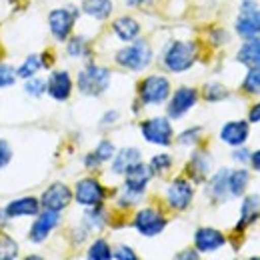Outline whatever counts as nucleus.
I'll use <instances>...</instances> for the list:
<instances>
[{
    "label": "nucleus",
    "mask_w": 260,
    "mask_h": 260,
    "mask_svg": "<svg viewBox=\"0 0 260 260\" xmlns=\"http://www.w3.org/2000/svg\"><path fill=\"white\" fill-rule=\"evenodd\" d=\"M116 62L126 70L140 72L152 62V46L148 44V40L136 38V40L128 42V46H124L116 52Z\"/></svg>",
    "instance_id": "nucleus-2"
},
{
    "label": "nucleus",
    "mask_w": 260,
    "mask_h": 260,
    "mask_svg": "<svg viewBox=\"0 0 260 260\" xmlns=\"http://www.w3.org/2000/svg\"><path fill=\"white\" fill-rule=\"evenodd\" d=\"M236 60L240 64L254 68L260 66V36H252V38H244L242 46L236 52Z\"/></svg>",
    "instance_id": "nucleus-18"
},
{
    "label": "nucleus",
    "mask_w": 260,
    "mask_h": 260,
    "mask_svg": "<svg viewBox=\"0 0 260 260\" xmlns=\"http://www.w3.org/2000/svg\"><path fill=\"white\" fill-rule=\"evenodd\" d=\"M78 18V10H74V6H66V8H56L48 14V28L52 36L58 42L68 40V36L74 28V22Z\"/></svg>",
    "instance_id": "nucleus-5"
},
{
    "label": "nucleus",
    "mask_w": 260,
    "mask_h": 260,
    "mask_svg": "<svg viewBox=\"0 0 260 260\" xmlns=\"http://www.w3.org/2000/svg\"><path fill=\"white\" fill-rule=\"evenodd\" d=\"M138 162H140V150L138 148H122L112 160V172L114 174H126L130 168Z\"/></svg>",
    "instance_id": "nucleus-22"
},
{
    "label": "nucleus",
    "mask_w": 260,
    "mask_h": 260,
    "mask_svg": "<svg viewBox=\"0 0 260 260\" xmlns=\"http://www.w3.org/2000/svg\"><path fill=\"white\" fill-rule=\"evenodd\" d=\"M260 216V194H250L244 198L242 208H240V222L238 230L250 226L252 222H256Z\"/></svg>",
    "instance_id": "nucleus-21"
},
{
    "label": "nucleus",
    "mask_w": 260,
    "mask_h": 260,
    "mask_svg": "<svg viewBox=\"0 0 260 260\" xmlns=\"http://www.w3.org/2000/svg\"><path fill=\"white\" fill-rule=\"evenodd\" d=\"M224 242V234L216 228H198L194 234V246L198 252H214Z\"/></svg>",
    "instance_id": "nucleus-14"
},
{
    "label": "nucleus",
    "mask_w": 260,
    "mask_h": 260,
    "mask_svg": "<svg viewBox=\"0 0 260 260\" xmlns=\"http://www.w3.org/2000/svg\"><path fill=\"white\" fill-rule=\"evenodd\" d=\"M248 182H250V172L248 170H244V168L232 170L228 174V192H230V196H242Z\"/></svg>",
    "instance_id": "nucleus-24"
},
{
    "label": "nucleus",
    "mask_w": 260,
    "mask_h": 260,
    "mask_svg": "<svg viewBox=\"0 0 260 260\" xmlns=\"http://www.w3.org/2000/svg\"><path fill=\"white\" fill-rule=\"evenodd\" d=\"M228 172L226 168H222L220 172H216L212 178H210V184H208V192L212 198H216V200H222V198H226L230 192H228Z\"/></svg>",
    "instance_id": "nucleus-26"
},
{
    "label": "nucleus",
    "mask_w": 260,
    "mask_h": 260,
    "mask_svg": "<svg viewBox=\"0 0 260 260\" xmlns=\"http://www.w3.org/2000/svg\"><path fill=\"white\" fill-rule=\"evenodd\" d=\"M198 100V92L190 86H180L168 102V116L170 118H182Z\"/></svg>",
    "instance_id": "nucleus-11"
},
{
    "label": "nucleus",
    "mask_w": 260,
    "mask_h": 260,
    "mask_svg": "<svg viewBox=\"0 0 260 260\" xmlns=\"http://www.w3.org/2000/svg\"><path fill=\"white\" fill-rule=\"evenodd\" d=\"M112 32L122 42H132L140 36V22L132 16H118L112 22Z\"/></svg>",
    "instance_id": "nucleus-19"
},
{
    "label": "nucleus",
    "mask_w": 260,
    "mask_h": 260,
    "mask_svg": "<svg viewBox=\"0 0 260 260\" xmlns=\"http://www.w3.org/2000/svg\"><path fill=\"white\" fill-rule=\"evenodd\" d=\"M200 132H202V130L198 128V126L184 130V132L178 136V142H180V144H194V142H198V138H200Z\"/></svg>",
    "instance_id": "nucleus-38"
},
{
    "label": "nucleus",
    "mask_w": 260,
    "mask_h": 260,
    "mask_svg": "<svg viewBox=\"0 0 260 260\" xmlns=\"http://www.w3.org/2000/svg\"><path fill=\"white\" fill-rule=\"evenodd\" d=\"M188 170H190V174H192V178L194 180H204V176L208 174V170H210V156L204 152V150H198L192 154V158H190V164H188Z\"/></svg>",
    "instance_id": "nucleus-25"
},
{
    "label": "nucleus",
    "mask_w": 260,
    "mask_h": 260,
    "mask_svg": "<svg viewBox=\"0 0 260 260\" xmlns=\"http://www.w3.org/2000/svg\"><path fill=\"white\" fill-rule=\"evenodd\" d=\"M58 220H60V214H58V212H54V210H44V212L36 218V222L32 224V228H30V240H32V242H42V240L56 228Z\"/></svg>",
    "instance_id": "nucleus-16"
},
{
    "label": "nucleus",
    "mask_w": 260,
    "mask_h": 260,
    "mask_svg": "<svg viewBox=\"0 0 260 260\" xmlns=\"http://www.w3.org/2000/svg\"><path fill=\"white\" fill-rule=\"evenodd\" d=\"M152 174H154V172H152L150 164H148V166H146V164H142V162L134 164L128 172L124 174V176H126V178H124V188L130 190V192L142 194V192L146 190V184L150 182Z\"/></svg>",
    "instance_id": "nucleus-13"
},
{
    "label": "nucleus",
    "mask_w": 260,
    "mask_h": 260,
    "mask_svg": "<svg viewBox=\"0 0 260 260\" xmlns=\"http://www.w3.org/2000/svg\"><path fill=\"white\" fill-rule=\"evenodd\" d=\"M24 260H44V258H40V256H26Z\"/></svg>",
    "instance_id": "nucleus-48"
},
{
    "label": "nucleus",
    "mask_w": 260,
    "mask_h": 260,
    "mask_svg": "<svg viewBox=\"0 0 260 260\" xmlns=\"http://www.w3.org/2000/svg\"><path fill=\"white\" fill-rule=\"evenodd\" d=\"M248 122H260V102H256L248 112Z\"/></svg>",
    "instance_id": "nucleus-42"
},
{
    "label": "nucleus",
    "mask_w": 260,
    "mask_h": 260,
    "mask_svg": "<svg viewBox=\"0 0 260 260\" xmlns=\"http://www.w3.org/2000/svg\"><path fill=\"white\" fill-rule=\"evenodd\" d=\"M174 260H200V256L196 254L194 250H184V252H180Z\"/></svg>",
    "instance_id": "nucleus-43"
},
{
    "label": "nucleus",
    "mask_w": 260,
    "mask_h": 260,
    "mask_svg": "<svg viewBox=\"0 0 260 260\" xmlns=\"http://www.w3.org/2000/svg\"><path fill=\"white\" fill-rule=\"evenodd\" d=\"M16 70L10 64H0V88L4 86H12L16 82Z\"/></svg>",
    "instance_id": "nucleus-37"
},
{
    "label": "nucleus",
    "mask_w": 260,
    "mask_h": 260,
    "mask_svg": "<svg viewBox=\"0 0 260 260\" xmlns=\"http://www.w3.org/2000/svg\"><path fill=\"white\" fill-rule=\"evenodd\" d=\"M116 118H118V112H116V110H110V112H106V114L102 116V124H112Z\"/></svg>",
    "instance_id": "nucleus-44"
},
{
    "label": "nucleus",
    "mask_w": 260,
    "mask_h": 260,
    "mask_svg": "<svg viewBox=\"0 0 260 260\" xmlns=\"http://www.w3.org/2000/svg\"><path fill=\"white\" fill-rule=\"evenodd\" d=\"M104 196H106L104 186L98 182L96 178H82V180L76 182L74 198H76V202L82 204V206H88V208L100 206L102 200H104Z\"/></svg>",
    "instance_id": "nucleus-7"
},
{
    "label": "nucleus",
    "mask_w": 260,
    "mask_h": 260,
    "mask_svg": "<svg viewBox=\"0 0 260 260\" xmlns=\"http://www.w3.org/2000/svg\"><path fill=\"white\" fill-rule=\"evenodd\" d=\"M70 200H72L70 188L66 184H62V182H54V184H50L44 190V194L40 198V204L44 206V210L60 212V210H64L66 206L70 204Z\"/></svg>",
    "instance_id": "nucleus-9"
},
{
    "label": "nucleus",
    "mask_w": 260,
    "mask_h": 260,
    "mask_svg": "<svg viewBox=\"0 0 260 260\" xmlns=\"http://www.w3.org/2000/svg\"><path fill=\"white\" fill-rule=\"evenodd\" d=\"M112 0H82V12L96 20H106L112 14Z\"/></svg>",
    "instance_id": "nucleus-23"
},
{
    "label": "nucleus",
    "mask_w": 260,
    "mask_h": 260,
    "mask_svg": "<svg viewBox=\"0 0 260 260\" xmlns=\"http://www.w3.org/2000/svg\"><path fill=\"white\" fill-rule=\"evenodd\" d=\"M232 158H234V160H238V162H248V160H250V152H248L246 148H240V146H238V148L234 150Z\"/></svg>",
    "instance_id": "nucleus-41"
},
{
    "label": "nucleus",
    "mask_w": 260,
    "mask_h": 260,
    "mask_svg": "<svg viewBox=\"0 0 260 260\" xmlns=\"http://www.w3.org/2000/svg\"><path fill=\"white\" fill-rule=\"evenodd\" d=\"M250 260H260V256H254V258H250Z\"/></svg>",
    "instance_id": "nucleus-49"
},
{
    "label": "nucleus",
    "mask_w": 260,
    "mask_h": 260,
    "mask_svg": "<svg viewBox=\"0 0 260 260\" xmlns=\"http://www.w3.org/2000/svg\"><path fill=\"white\" fill-rule=\"evenodd\" d=\"M46 92L54 100H66L72 92V78L66 70H54L48 76L46 82Z\"/></svg>",
    "instance_id": "nucleus-15"
},
{
    "label": "nucleus",
    "mask_w": 260,
    "mask_h": 260,
    "mask_svg": "<svg viewBox=\"0 0 260 260\" xmlns=\"http://www.w3.org/2000/svg\"><path fill=\"white\" fill-rule=\"evenodd\" d=\"M226 96L228 90L222 84H218V82H210V84L204 86V98L208 102H218V100H224Z\"/></svg>",
    "instance_id": "nucleus-33"
},
{
    "label": "nucleus",
    "mask_w": 260,
    "mask_h": 260,
    "mask_svg": "<svg viewBox=\"0 0 260 260\" xmlns=\"http://www.w3.org/2000/svg\"><path fill=\"white\" fill-rule=\"evenodd\" d=\"M250 164H252V168H254L256 172H260V150L250 154Z\"/></svg>",
    "instance_id": "nucleus-45"
},
{
    "label": "nucleus",
    "mask_w": 260,
    "mask_h": 260,
    "mask_svg": "<svg viewBox=\"0 0 260 260\" xmlns=\"http://www.w3.org/2000/svg\"><path fill=\"white\" fill-rule=\"evenodd\" d=\"M16 254H18V244L8 234H0V260H14Z\"/></svg>",
    "instance_id": "nucleus-30"
},
{
    "label": "nucleus",
    "mask_w": 260,
    "mask_h": 260,
    "mask_svg": "<svg viewBox=\"0 0 260 260\" xmlns=\"http://www.w3.org/2000/svg\"><path fill=\"white\" fill-rule=\"evenodd\" d=\"M150 0H126V4L128 6H134V8H140V6H144V4H148Z\"/></svg>",
    "instance_id": "nucleus-47"
},
{
    "label": "nucleus",
    "mask_w": 260,
    "mask_h": 260,
    "mask_svg": "<svg viewBox=\"0 0 260 260\" xmlns=\"http://www.w3.org/2000/svg\"><path fill=\"white\" fill-rule=\"evenodd\" d=\"M192 184L184 178H176L174 182H170V186L166 188V200L174 210H184L188 208V204L192 202Z\"/></svg>",
    "instance_id": "nucleus-10"
},
{
    "label": "nucleus",
    "mask_w": 260,
    "mask_h": 260,
    "mask_svg": "<svg viewBox=\"0 0 260 260\" xmlns=\"http://www.w3.org/2000/svg\"><path fill=\"white\" fill-rule=\"evenodd\" d=\"M248 132H250L248 122H244V120H232V122H226L222 126V130H220V140L226 142L228 146L238 148V146H242L246 142Z\"/></svg>",
    "instance_id": "nucleus-17"
},
{
    "label": "nucleus",
    "mask_w": 260,
    "mask_h": 260,
    "mask_svg": "<svg viewBox=\"0 0 260 260\" xmlns=\"http://www.w3.org/2000/svg\"><path fill=\"white\" fill-rule=\"evenodd\" d=\"M12 158V150H10V144L6 140H0V168H4L6 164L10 162Z\"/></svg>",
    "instance_id": "nucleus-39"
},
{
    "label": "nucleus",
    "mask_w": 260,
    "mask_h": 260,
    "mask_svg": "<svg viewBox=\"0 0 260 260\" xmlns=\"http://www.w3.org/2000/svg\"><path fill=\"white\" fill-rule=\"evenodd\" d=\"M114 258L116 260H138V256L134 254V250L130 246H118L114 250Z\"/></svg>",
    "instance_id": "nucleus-40"
},
{
    "label": "nucleus",
    "mask_w": 260,
    "mask_h": 260,
    "mask_svg": "<svg viewBox=\"0 0 260 260\" xmlns=\"http://www.w3.org/2000/svg\"><path fill=\"white\" fill-rule=\"evenodd\" d=\"M86 50H88V42H86V38H82V36H74V38H70L68 44H66V52H68V56H72V58L84 56Z\"/></svg>",
    "instance_id": "nucleus-31"
},
{
    "label": "nucleus",
    "mask_w": 260,
    "mask_h": 260,
    "mask_svg": "<svg viewBox=\"0 0 260 260\" xmlns=\"http://www.w3.org/2000/svg\"><path fill=\"white\" fill-rule=\"evenodd\" d=\"M234 30L242 38L260 36V6L252 10H240L234 20Z\"/></svg>",
    "instance_id": "nucleus-12"
},
{
    "label": "nucleus",
    "mask_w": 260,
    "mask_h": 260,
    "mask_svg": "<svg viewBox=\"0 0 260 260\" xmlns=\"http://www.w3.org/2000/svg\"><path fill=\"white\" fill-rule=\"evenodd\" d=\"M138 96L144 104L148 106H158L162 104L166 98L170 96V82L166 76L160 74H152V76H146L140 86H138Z\"/></svg>",
    "instance_id": "nucleus-4"
},
{
    "label": "nucleus",
    "mask_w": 260,
    "mask_h": 260,
    "mask_svg": "<svg viewBox=\"0 0 260 260\" xmlns=\"http://www.w3.org/2000/svg\"><path fill=\"white\" fill-rule=\"evenodd\" d=\"M252 8H258L256 0H242L240 2V10H252Z\"/></svg>",
    "instance_id": "nucleus-46"
},
{
    "label": "nucleus",
    "mask_w": 260,
    "mask_h": 260,
    "mask_svg": "<svg viewBox=\"0 0 260 260\" xmlns=\"http://www.w3.org/2000/svg\"><path fill=\"white\" fill-rule=\"evenodd\" d=\"M242 88L248 94H260V66L248 68V72L244 76V82H242Z\"/></svg>",
    "instance_id": "nucleus-29"
},
{
    "label": "nucleus",
    "mask_w": 260,
    "mask_h": 260,
    "mask_svg": "<svg viewBox=\"0 0 260 260\" xmlns=\"http://www.w3.org/2000/svg\"><path fill=\"white\" fill-rule=\"evenodd\" d=\"M40 210V202L34 198V196H24V198H16L12 200L4 212L10 216V218H20V216H34L38 214Z\"/></svg>",
    "instance_id": "nucleus-20"
},
{
    "label": "nucleus",
    "mask_w": 260,
    "mask_h": 260,
    "mask_svg": "<svg viewBox=\"0 0 260 260\" xmlns=\"http://www.w3.org/2000/svg\"><path fill=\"white\" fill-rule=\"evenodd\" d=\"M106 222V216H104V210L100 206H92L86 210L84 214V224L88 228H102Z\"/></svg>",
    "instance_id": "nucleus-32"
},
{
    "label": "nucleus",
    "mask_w": 260,
    "mask_h": 260,
    "mask_svg": "<svg viewBox=\"0 0 260 260\" xmlns=\"http://www.w3.org/2000/svg\"><path fill=\"white\" fill-rule=\"evenodd\" d=\"M172 166V158L168 154H156L152 160H150V168L154 174H164L168 168Z\"/></svg>",
    "instance_id": "nucleus-35"
},
{
    "label": "nucleus",
    "mask_w": 260,
    "mask_h": 260,
    "mask_svg": "<svg viewBox=\"0 0 260 260\" xmlns=\"http://www.w3.org/2000/svg\"><path fill=\"white\" fill-rule=\"evenodd\" d=\"M166 226V218L154 208H142L134 216V228L144 236H156Z\"/></svg>",
    "instance_id": "nucleus-8"
},
{
    "label": "nucleus",
    "mask_w": 260,
    "mask_h": 260,
    "mask_svg": "<svg viewBox=\"0 0 260 260\" xmlns=\"http://www.w3.org/2000/svg\"><path fill=\"white\" fill-rule=\"evenodd\" d=\"M112 256L114 254H112L108 242L102 240V238L96 240V242H92V246L88 248V260H110Z\"/></svg>",
    "instance_id": "nucleus-28"
},
{
    "label": "nucleus",
    "mask_w": 260,
    "mask_h": 260,
    "mask_svg": "<svg viewBox=\"0 0 260 260\" xmlns=\"http://www.w3.org/2000/svg\"><path fill=\"white\" fill-rule=\"evenodd\" d=\"M24 90H26V94H30V96H42L44 92H46V82L42 80V78H28V82H26V86H24Z\"/></svg>",
    "instance_id": "nucleus-36"
},
{
    "label": "nucleus",
    "mask_w": 260,
    "mask_h": 260,
    "mask_svg": "<svg viewBox=\"0 0 260 260\" xmlns=\"http://www.w3.org/2000/svg\"><path fill=\"white\" fill-rule=\"evenodd\" d=\"M196 56H198V48H196L194 42H190V40H172L164 48L162 64L166 70H170L174 74H180V72H186L190 66L194 64Z\"/></svg>",
    "instance_id": "nucleus-1"
},
{
    "label": "nucleus",
    "mask_w": 260,
    "mask_h": 260,
    "mask_svg": "<svg viewBox=\"0 0 260 260\" xmlns=\"http://www.w3.org/2000/svg\"><path fill=\"white\" fill-rule=\"evenodd\" d=\"M94 156H96L100 162H106L110 158H114V144L110 140H102L94 150Z\"/></svg>",
    "instance_id": "nucleus-34"
},
{
    "label": "nucleus",
    "mask_w": 260,
    "mask_h": 260,
    "mask_svg": "<svg viewBox=\"0 0 260 260\" xmlns=\"http://www.w3.org/2000/svg\"><path fill=\"white\" fill-rule=\"evenodd\" d=\"M78 90L86 96H100L110 84V70L104 66L88 64L78 74Z\"/></svg>",
    "instance_id": "nucleus-3"
},
{
    "label": "nucleus",
    "mask_w": 260,
    "mask_h": 260,
    "mask_svg": "<svg viewBox=\"0 0 260 260\" xmlns=\"http://www.w3.org/2000/svg\"><path fill=\"white\" fill-rule=\"evenodd\" d=\"M142 136L146 142L150 144H158V146H168L172 142V124L168 118L164 116H154L142 122Z\"/></svg>",
    "instance_id": "nucleus-6"
},
{
    "label": "nucleus",
    "mask_w": 260,
    "mask_h": 260,
    "mask_svg": "<svg viewBox=\"0 0 260 260\" xmlns=\"http://www.w3.org/2000/svg\"><path fill=\"white\" fill-rule=\"evenodd\" d=\"M42 66H44V58H42L40 54H30V56L20 64V68L16 70V74H18L20 78H32Z\"/></svg>",
    "instance_id": "nucleus-27"
}]
</instances>
